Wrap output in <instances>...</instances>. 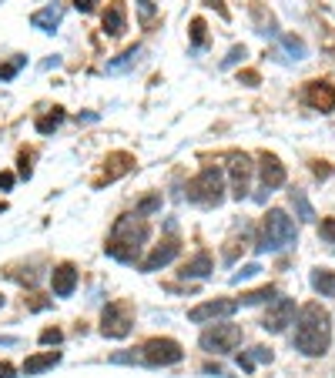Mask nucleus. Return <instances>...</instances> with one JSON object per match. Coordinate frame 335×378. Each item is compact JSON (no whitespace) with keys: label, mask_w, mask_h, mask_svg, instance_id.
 I'll return each instance as SVG.
<instances>
[{"label":"nucleus","mask_w":335,"mask_h":378,"mask_svg":"<svg viewBox=\"0 0 335 378\" xmlns=\"http://www.w3.org/2000/svg\"><path fill=\"white\" fill-rule=\"evenodd\" d=\"M295 348L309 358H319V355L329 352V341H332V318L322 305H302L295 318Z\"/></svg>","instance_id":"1"},{"label":"nucleus","mask_w":335,"mask_h":378,"mask_svg":"<svg viewBox=\"0 0 335 378\" xmlns=\"http://www.w3.org/2000/svg\"><path fill=\"white\" fill-rule=\"evenodd\" d=\"M144 241H148V221L141 215H121L111 228V238L104 244V252L121 265H134L141 258Z\"/></svg>","instance_id":"2"},{"label":"nucleus","mask_w":335,"mask_h":378,"mask_svg":"<svg viewBox=\"0 0 335 378\" xmlns=\"http://www.w3.org/2000/svg\"><path fill=\"white\" fill-rule=\"evenodd\" d=\"M298 231L295 221L285 215L282 208H271L265 215V225H261V241H258V252H285L288 244H295Z\"/></svg>","instance_id":"3"},{"label":"nucleus","mask_w":335,"mask_h":378,"mask_svg":"<svg viewBox=\"0 0 335 378\" xmlns=\"http://www.w3.org/2000/svg\"><path fill=\"white\" fill-rule=\"evenodd\" d=\"M188 201L201 204V208H218L225 201V175L218 167H205L198 177L188 181Z\"/></svg>","instance_id":"4"},{"label":"nucleus","mask_w":335,"mask_h":378,"mask_svg":"<svg viewBox=\"0 0 335 378\" xmlns=\"http://www.w3.org/2000/svg\"><path fill=\"white\" fill-rule=\"evenodd\" d=\"M184 352H181V345L175 338H151L144 341L141 348V362L144 365H178Z\"/></svg>","instance_id":"5"},{"label":"nucleus","mask_w":335,"mask_h":378,"mask_svg":"<svg viewBox=\"0 0 335 378\" xmlns=\"http://www.w3.org/2000/svg\"><path fill=\"white\" fill-rule=\"evenodd\" d=\"M242 345V328L238 325H215L201 335V348L211 355H228Z\"/></svg>","instance_id":"6"},{"label":"nucleus","mask_w":335,"mask_h":378,"mask_svg":"<svg viewBox=\"0 0 335 378\" xmlns=\"http://www.w3.org/2000/svg\"><path fill=\"white\" fill-rule=\"evenodd\" d=\"M131 312L124 308V305H117L111 302L107 308H104V315H101V335H107V338H128L131 335Z\"/></svg>","instance_id":"7"},{"label":"nucleus","mask_w":335,"mask_h":378,"mask_svg":"<svg viewBox=\"0 0 335 378\" xmlns=\"http://www.w3.org/2000/svg\"><path fill=\"white\" fill-rule=\"evenodd\" d=\"M292 321H295V302L278 295L275 302H269V312H265V318H261V328L271 331V335H278V331H285Z\"/></svg>","instance_id":"8"},{"label":"nucleus","mask_w":335,"mask_h":378,"mask_svg":"<svg viewBox=\"0 0 335 378\" xmlns=\"http://www.w3.org/2000/svg\"><path fill=\"white\" fill-rule=\"evenodd\" d=\"M238 312V302L232 298H215V302H205V305H194L188 312V321L194 325H205V321H218V318H232Z\"/></svg>","instance_id":"9"},{"label":"nucleus","mask_w":335,"mask_h":378,"mask_svg":"<svg viewBox=\"0 0 335 378\" xmlns=\"http://www.w3.org/2000/svg\"><path fill=\"white\" fill-rule=\"evenodd\" d=\"M305 104H309L312 111H335V88L329 81H312L309 88H305Z\"/></svg>","instance_id":"10"},{"label":"nucleus","mask_w":335,"mask_h":378,"mask_svg":"<svg viewBox=\"0 0 335 378\" xmlns=\"http://www.w3.org/2000/svg\"><path fill=\"white\" fill-rule=\"evenodd\" d=\"M228 175H232V194L235 198H238V201L248 198V184H252V161H248V154H235Z\"/></svg>","instance_id":"11"},{"label":"nucleus","mask_w":335,"mask_h":378,"mask_svg":"<svg viewBox=\"0 0 335 378\" xmlns=\"http://www.w3.org/2000/svg\"><path fill=\"white\" fill-rule=\"evenodd\" d=\"M258 171H261V191H265V194H271V191H278L285 184V164L278 161V158H275V154H261V167H258Z\"/></svg>","instance_id":"12"},{"label":"nucleus","mask_w":335,"mask_h":378,"mask_svg":"<svg viewBox=\"0 0 335 378\" xmlns=\"http://www.w3.org/2000/svg\"><path fill=\"white\" fill-rule=\"evenodd\" d=\"M101 24H104V34H107V37H121V34L128 30V7H124V0H111V4H107Z\"/></svg>","instance_id":"13"},{"label":"nucleus","mask_w":335,"mask_h":378,"mask_svg":"<svg viewBox=\"0 0 335 378\" xmlns=\"http://www.w3.org/2000/svg\"><path fill=\"white\" fill-rule=\"evenodd\" d=\"M178 252H181V244L175 238H168V241H161L155 252L148 254L141 261V271H158V268H165V265H171L175 258H178Z\"/></svg>","instance_id":"14"},{"label":"nucleus","mask_w":335,"mask_h":378,"mask_svg":"<svg viewBox=\"0 0 335 378\" xmlns=\"http://www.w3.org/2000/svg\"><path fill=\"white\" fill-rule=\"evenodd\" d=\"M51 288H54V295H57V298H71V295H74V288H78V268H74V265L54 268Z\"/></svg>","instance_id":"15"},{"label":"nucleus","mask_w":335,"mask_h":378,"mask_svg":"<svg viewBox=\"0 0 335 378\" xmlns=\"http://www.w3.org/2000/svg\"><path fill=\"white\" fill-rule=\"evenodd\" d=\"M104 164H107V167H104V177L98 181V184H104V181H117L121 175H128L131 167H134V158L124 154V151H117V154H111Z\"/></svg>","instance_id":"16"},{"label":"nucleus","mask_w":335,"mask_h":378,"mask_svg":"<svg viewBox=\"0 0 335 378\" xmlns=\"http://www.w3.org/2000/svg\"><path fill=\"white\" fill-rule=\"evenodd\" d=\"M61 24V7H44V11L30 13V27H37V30H44V34H54V27Z\"/></svg>","instance_id":"17"},{"label":"nucleus","mask_w":335,"mask_h":378,"mask_svg":"<svg viewBox=\"0 0 335 378\" xmlns=\"http://www.w3.org/2000/svg\"><path fill=\"white\" fill-rule=\"evenodd\" d=\"M61 362V352H44V355H30L24 362V372L27 375H40V372H47Z\"/></svg>","instance_id":"18"},{"label":"nucleus","mask_w":335,"mask_h":378,"mask_svg":"<svg viewBox=\"0 0 335 378\" xmlns=\"http://www.w3.org/2000/svg\"><path fill=\"white\" fill-rule=\"evenodd\" d=\"M312 288L319 291L322 298H335V271L315 268V271H312Z\"/></svg>","instance_id":"19"},{"label":"nucleus","mask_w":335,"mask_h":378,"mask_svg":"<svg viewBox=\"0 0 335 378\" xmlns=\"http://www.w3.org/2000/svg\"><path fill=\"white\" fill-rule=\"evenodd\" d=\"M261 362H271V348L255 345V348H248V352L238 355V368H242V372H252V368L261 365Z\"/></svg>","instance_id":"20"},{"label":"nucleus","mask_w":335,"mask_h":378,"mask_svg":"<svg viewBox=\"0 0 335 378\" xmlns=\"http://www.w3.org/2000/svg\"><path fill=\"white\" fill-rule=\"evenodd\" d=\"M178 275H181V278H208V275H211V258H208L205 252L194 254L192 261H188V265L178 271Z\"/></svg>","instance_id":"21"},{"label":"nucleus","mask_w":335,"mask_h":378,"mask_svg":"<svg viewBox=\"0 0 335 378\" xmlns=\"http://www.w3.org/2000/svg\"><path fill=\"white\" fill-rule=\"evenodd\" d=\"M292 208H295V218L298 221H315V211H312V204L309 198H305V191H292Z\"/></svg>","instance_id":"22"},{"label":"nucleus","mask_w":335,"mask_h":378,"mask_svg":"<svg viewBox=\"0 0 335 378\" xmlns=\"http://www.w3.org/2000/svg\"><path fill=\"white\" fill-rule=\"evenodd\" d=\"M61 124H64V111H61V107H54L51 114L37 117V131H40V134H51V131H57Z\"/></svg>","instance_id":"23"},{"label":"nucleus","mask_w":335,"mask_h":378,"mask_svg":"<svg viewBox=\"0 0 335 378\" xmlns=\"http://www.w3.org/2000/svg\"><path fill=\"white\" fill-rule=\"evenodd\" d=\"M138 54H141V47H128V51L121 54L117 61H107V71H111V74H121V71H128L131 64L138 61Z\"/></svg>","instance_id":"24"},{"label":"nucleus","mask_w":335,"mask_h":378,"mask_svg":"<svg viewBox=\"0 0 335 378\" xmlns=\"http://www.w3.org/2000/svg\"><path fill=\"white\" fill-rule=\"evenodd\" d=\"M275 298H278V291L271 288V285H265V288L242 295V305H261V302H275Z\"/></svg>","instance_id":"25"},{"label":"nucleus","mask_w":335,"mask_h":378,"mask_svg":"<svg viewBox=\"0 0 335 378\" xmlns=\"http://www.w3.org/2000/svg\"><path fill=\"white\" fill-rule=\"evenodd\" d=\"M24 64H27L24 54H17V57H11L7 64H0V81H13V77H17V71H20Z\"/></svg>","instance_id":"26"},{"label":"nucleus","mask_w":335,"mask_h":378,"mask_svg":"<svg viewBox=\"0 0 335 378\" xmlns=\"http://www.w3.org/2000/svg\"><path fill=\"white\" fill-rule=\"evenodd\" d=\"M205 30H208L205 20H201V17H194L192 20V44L194 47H205Z\"/></svg>","instance_id":"27"},{"label":"nucleus","mask_w":335,"mask_h":378,"mask_svg":"<svg viewBox=\"0 0 335 378\" xmlns=\"http://www.w3.org/2000/svg\"><path fill=\"white\" fill-rule=\"evenodd\" d=\"M138 11H141V24H155V4L151 0H138Z\"/></svg>","instance_id":"28"},{"label":"nucleus","mask_w":335,"mask_h":378,"mask_svg":"<svg viewBox=\"0 0 335 378\" xmlns=\"http://www.w3.org/2000/svg\"><path fill=\"white\" fill-rule=\"evenodd\" d=\"M258 271H261L258 265H245L242 271H238V275H232V281H235V285H242V281H248V278H255Z\"/></svg>","instance_id":"29"},{"label":"nucleus","mask_w":335,"mask_h":378,"mask_svg":"<svg viewBox=\"0 0 335 378\" xmlns=\"http://www.w3.org/2000/svg\"><path fill=\"white\" fill-rule=\"evenodd\" d=\"M61 338H64V335H61L57 328H44V331H40V341H44V345H61Z\"/></svg>","instance_id":"30"},{"label":"nucleus","mask_w":335,"mask_h":378,"mask_svg":"<svg viewBox=\"0 0 335 378\" xmlns=\"http://www.w3.org/2000/svg\"><path fill=\"white\" fill-rule=\"evenodd\" d=\"M282 44H285V47H288V51H292V54H295V61H298V57H305V44H302V40H295V37H285Z\"/></svg>","instance_id":"31"},{"label":"nucleus","mask_w":335,"mask_h":378,"mask_svg":"<svg viewBox=\"0 0 335 378\" xmlns=\"http://www.w3.org/2000/svg\"><path fill=\"white\" fill-rule=\"evenodd\" d=\"M158 204H161V198H144L138 204V215H151V211H158Z\"/></svg>","instance_id":"32"},{"label":"nucleus","mask_w":335,"mask_h":378,"mask_svg":"<svg viewBox=\"0 0 335 378\" xmlns=\"http://www.w3.org/2000/svg\"><path fill=\"white\" fill-rule=\"evenodd\" d=\"M242 57H245V47H232V51H228V57L221 61V67H232V64H238Z\"/></svg>","instance_id":"33"},{"label":"nucleus","mask_w":335,"mask_h":378,"mask_svg":"<svg viewBox=\"0 0 335 378\" xmlns=\"http://www.w3.org/2000/svg\"><path fill=\"white\" fill-rule=\"evenodd\" d=\"M322 241H329V244H335V221H322Z\"/></svg>","instance_id":"34"},{"label":"nucleus","mask_w":335,"mask_h":378,"mask_svg":"<svg viewBox=\"0 0 335 378\" xmlns=\"http://www.w3.org/2000/svg\"><path fill=\"white\" fill-rule=\"evenodd\" d=\"M30 161H34V154H20V177H30Z\"/></svg>","instance_id":"35"},{"label":"nucleus","mask_w":335,"mask_h":378,"mask_svg":"<svg viewBox=\"0 0 335 378\" xmlns=\"http://www.w3.org/2000/svg\"><path fill=\"white\" fill-rule=\"evenodd\" d=\"M98 4H101V0H74V7H78L81 13H90L94 7H98Z\"/></svg>","instance_id":"36"},{"label":"nucleus","mask_w":335,"mask_h":378,"mask_svg":"<svg viewBox=\"0 0 335 378\" xmlns=\"http://www.w3.org/2000/svg\"><path fill=\"white\" fill-rule=\"evenodd\" d=\"M17 372H13V365L11 362H0V378H13Z\"/></svg>","instance_id":"37"},{"label":"nucleus","mask_w":335,"mask_h":378,"mask_svg":"<svg viewBox=\"0 0 335 378\" xmlns=\"http://www.w3.org/2000/svg\"><path fill=\"white\" fill-rule=\"evenodd\" d=\"M208 7H215V11H218L221 17H225V20H228V7H225V4H221V0H208Z\"/></svg>","instance_id":"38"},{"label":"nucleus","mask_w":335,"mask_h":378,"mask_svg":"<svg viewBox=\"0 0 335 378\" xmlns=\"http://www.w3.org/2000/svg\"><path fill=\"white\" fill-rule=\"evenodd\" d=\"M0 188H4V191L13 188V175H11V171H4V175H0Z\"/></svg>","instance_id":"39"},{"label":"nucleus","mask_w":335,"mask_h":378,"mask_svg":"<svg viewBox=\"0 0 335 378\" xmlns=\"http://www.w3.org/2000/svg\"><path fill=\"white\" fill-rule=\"evenodd\" d=\"M242 81H245L248 88H255V84H258V74H255V71H245V74H242Z\"/></svg>","instance_id":"40"},{"label":"nucleus","mask_w":335,"mask_h":378,"mask_svg":"<svg viewBox=\"0 0 335 378\" xmlns=\"http://www.w3.org/2000/svg\"><path fill=\"white\" fill-rule=\"evenodd\" d=\"M315 175H319V177H329V175H332V167H322V164H315Z\"/></svg>","instance_id":"41"},{"label":"nucleus","mask_w":335,"mask_h":378,"mask_svg":"<svg viewBox=\"0 0 335 378\" xmlns=\"http://www.w3.org/2000/svg\"><path fill=\"white\" fill-rule=\"evenodd\" d=\"M0 305H4V295H0Z\"/></svg>","instance_id":"42"}]
</instances>
